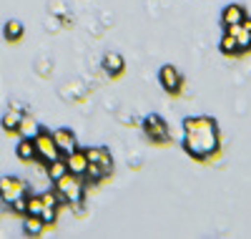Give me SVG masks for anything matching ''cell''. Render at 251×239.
Listing matches in <instances>:
<instances>
[{
  "instance_id": "cell-22",
  "label": "cell",
  "mask_w": 251,
  "mask_h": 239,
  "mask_svg": "<svg viewBox=\"0 0 251 239\" xmlns=\"http://www.w3.org/2000/svg\"><path fill=\"white\" fill-rule=\"evenodd\" d=\"M43 211V197H28V214H40Z\"/></svg>"
},
{
  "instance_id": "cell-15",
  "label": "cell",
  "mask_w": 251,
  "mask_h": 239,
  "mask_svg": "<svg viewBox=\"0 0 251 239\" xmlns=\"http://www.w3.org/2000/svg\"><path fill=\"white\" fill-rule=\"evenodd\" d=\"M18 156L23 159V161H30V159H38V151H35V144H33V139H20V144H18Z\"/></svg>"
},
{
  "instance_id": "cell-12",
  "label": "cell",
  "mask_w": 251,
  "mask_h": 239,
  "mask_svg": "<svg viewBox=\"0 0 251 239\" xmlns=\"http://www.w3.org/2000/svg\"><path fill=\"white\" fill-rule=\"evenodd\" d=\"M23 227H25V234H30V237H38V234H43V229L48 227L43 219H40V214H25V222H23Z\"/></svg>"
},
{
  "instance_id": "cell-8",
  "label": "cell",
  "mask_w": 251,
  "mask_h": 239,
  "mask_svg": "<svg viewBox=\"0 0 251 239\" xmlns=\"http://www.w3.org/2000/svg\"><path fill=\"white\" fill-rule=\"evenodd\" d=\"M53 139H55V146L60 149L63 156H68L71 151H75V136L68 131V128H58V131H53Z\"/></svg>"
},
{
  "instance_id": "cell-18",
  "label": "cell",
  "mask_w": 251,
  "mask_h": 239,
  "mask_svg": "<svg viewBox=\"0 0 251 239\" xmlns=\"http://www.w3.org/2000/svg\"><path fill=\"white\" fill-rule=\"evenodd\" d=\"M83 177L96 184V181H100L103 177H106V171L100 169V164H91V161H88V169H86V174H83Z\"/></svg>"
},
{
  "instance_id": "cell-20",
  "label": "cell",
  "mask_w": 251,
  "mask_h": 239,
  "mask_svg": "<svg viewBox=\"0 0 251 239\" xmlns=\"http://www.w3.org/2000/svg\"><path fill=\"white\" fill-rule=\"evenodd\" d=\"M20 35H23V26H20L18 20H10V23H5V38H8V40H18Z\"/></svg>"
},
{
  "instance_id": "cell-1",
  "label": "cell",
  "mask_w": 251,
  "mask_h": 239,
  "mask_svg": "<svg viewBox=\"0 0 251 239\" xmlns=\"http://www.w3.org/2000/svg\"><path fill=\"white\" fill-rule=\"evenodd\" d=\"M183 146L194 159L203 161L216 156L219 151V131L216 128H206V131H183Z\"/></svg>"
},
{
  "instance_id": "cell-19",
  "label": "cell",
  "mask_w": 251,
  "mask_h": 239,
  "mask_svg": "<svg viewBox=\"0 0 251 239\" xmlns=\"http://www.w3.org/2000/svg\"><path fill=\"white\" fill-rule=\"evenodd\" d=\"M236 40H239V53L251 51V30H246V28L241 26V30L236 33Z\"/></svg>"
},
{
  "instance_id": "cell-16",
  "label": "cell",
  "mask_w": 251,
  "mask_h": 239,
  "mask_svg": "<svg viewBox=\"0 0 251 239\" xmlns=\"http://www.w3.org/2000/svg\"><path fill=\"white\" fill-rule=\"evenodd\" d=\"M103 68H106L111 76H118L123 71V58L118 53H108L106 58H103Z\"/></svg>"
},
{
  "instance_id": "cell-10",
  "label": "cell",
  "mask_w": 251,
  "mask_h": 239,
  "mask_svg": "<svg viewBox=\"0 0 251 239\" xmlns=\"http://www.w3.org/2000/svg\"><path fill=\"white\" fill-rule=\"evenodd\" d=\"M20 139H35L38 134H40V126H38V121L35 119H30V116H23L20 119V123H18V131H15Z\"/></svg>"
},
{
  "instance_id": "cell-6",
  "label": "cell",
  "mask_w": 251,
  "mask_h": 239,
  "mask_svg": "<svg viewBox=\"0 0 251 239\" xmlns=\"http://www.w3.org/2000/svg\"><path fill=\"white\" fill-rule=\"evenodd\" d=\"M63 159H66L71 174H78V177H83V174H86V169H88V156H86V151L75 149V151H71L68 156H63Z\"/></svg>"
},
{
  "instance_id": "cell-13",
  "label": "cell",
  "mask_w": 251,
  "mask_h": 239,
  "mask_svg": "<svg viewBox=\"0 0 251 239\" xmlns=\"http://www.w3.org/2000/svg\"><path fill=\"white\" fill-rule=\"evenodd\" d=\"M46 174H48V179L50 181H55V179H60L63 174H68V164H66V159H53V161H48V166H46Z\"/></svg>"
},
{
  "instance_id": "cell-4",
  "label": "cell",
  "mask_w": 251,
  "mask_h": 239,
  "mask_svg": "<svg viewBox=\"0 0 251 239\" xmlns=\"http://www.w3.org/2000/svg\"><path fill=\"white\" fill-rule=\"evenodd\" d=\"M33 144H35V151H38V159H43L46 164L53 161V159H60V156H63V154H60V149L55 146L53 134H48V131H40V134L33 139Z\"/></svg>"
},
{
  "instance_id": "cell-3",
  "label": "cell",
  "mask_w": 251,
  "mask_h": 239,
  "mask_svg": "<svg viewBox=\"0 0 251 239\" xmlns=\"http://www.w3.org/2000/svg\"><path fill=\"white\" fill-rule=\"evenodd\" d=\"M28 194V184L18 177H3L0 179V202L3 204H13L18 197H25Z\"/></svg>"
},
{
  "instance_id": "cell-9",
  "label": "cell",
  "mask_w": 251,
  "mask_h": 239,
  "mask_svg": "<svg viewBox=\"0 0 251 239\" xmlns=\"http://www.w3.org/2000/svg\"><path fill=\"white\" fill-rule=\"evenodd\" d=\"M206 128H216V121L208 116H188L183 121V131H206Z\"/></svg>"
},
{
  "instance_id": "cell-11",
  "label": "cell",
  "mask_w": 251,
  "mask_h": 239,
  "mask_svg": "<svg viewBox=\"0 0 251 239\" xmlns=\"http://www.w3.org/2000/svg\"><path fill=\"white\" fill-rule=\"evenodd\" d=\"M244 18H246V13H244L241 5H228V8L224 10V15H221V23H224V28H228V26H239Z\"/></svg>"
},
{
  "instance_id": "cell-17",
  "label": "cell",
  "mask_w": 251,
  "mask_h": 239,
  "mask_svg": "<svg viewBox=\"0 0 251 239\" xmlns=\"http://www.w3.org/2000/svg\"><path fill=\"white\" fill-rule=\"evenodd\" d=\"M221 51L224 53H231V56H236L239 53V40H236V35L234 33H224V38H221Z\"/></svg>"
},
{
  "instance_id": "cell-7",
  "label": "cell",
  "mask_w": 251,
  "mask_h": 239,
  "mask_svg": "<svg viewBox=\"0 0 251 239\" xmlns=\"http://www.w3.org/2000/svg\"><path fill=\"white\" fill-rule=\"evenodd\" d=\"M161 86L169 93H178L181 91V76L174 66H163L161 68Z\"/></svg>"
},
{
  "instance_id": "cell-5",
  "label": "cell",
  "mask_w": 251,
  "mask_h": 239,
  "mask_svg": "<svg viewBox=\"0 0 251 239\" xmlns=\"http://www.w3.org/2000/svg\"><path fill=\"white\" fill-rule=\"evenodd\" d=\"M143 131H146V136H149L153 144H166L169 141V126H166L158 116H149L143 121Z\"/></svg>"
},
{
  "instance_id": "cell-21",
  "label": "cell",
  "mask_w": 251,
  "mask_h": 239,
  "mask_svg": "<svg viewBox=\"0 0 251 239\" xmlns=\"http://www.w3.org/2000/svg\"><path fill=\"white\" fill-rule=\"evenodd\" d=\"M55 214H58V207H53V204H43L40 219H43L46 224H53V222H55Z\"/></svg>"
},
{
  "instance_id": "cell-14",
  "label": "cell",
  "mask_w": 251,
  "mask_h": 239,
  "mask_svg": "<svg viewBox=\"0 0 251 239\" xmlns=\"http://www.w3.org/2000/svg\"><path fill=\"white\" fill-rule=\"evenodd\" d=\"M25 114L20 111V106H13L10 111L3 116V128L5 131H18V123H20V119H23Z\"/></svg>"
},
{
  "instance_id": "cell-2",
  "label": "cell",
  "mask_w": 251,
  "mask_h": 239,
  "mask_svg": "<svg viewBox=\"0 0 251 239\" xmlns=\"http://www.w3.org/2000/svg\"><path fill=\"white\" fill-rule=\"evenodd\" d=\"M55 191L60 194L68 204H80V197H83V184H80V177L78 174H63L60 179H55Z\"/></svg>"
},
{
  "instance_id": "cell-23",
  "label": "cell",
  "mask_w": 251,
  "mask_h": 239,
  "mask_svg": "<svg viewBox=\"0 0 251 239\" xmlns=\"http://www.w3.org/2000/svg\"><path fill=\"white\" fill-rule=\"evenodd\" d=\"M10 207H13V211H18V214L25 216V214H28V194H25V197H18Z\"/></svg>"
}]
</instances>
